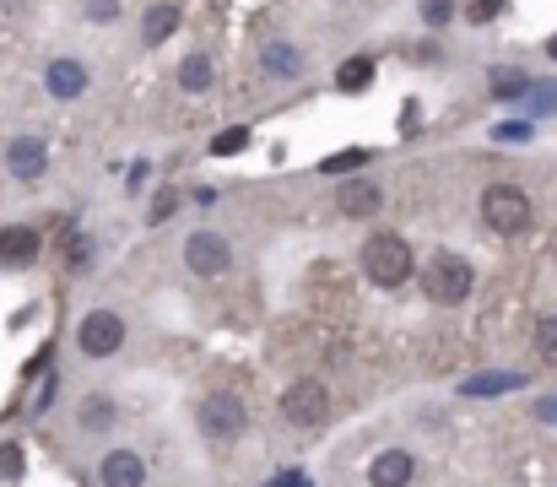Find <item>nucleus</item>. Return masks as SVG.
Returning a JSON list of instances; mask_svg holds the SVG:
<instances>
[{
  "label": "nucleus",
  "mask_w": 557,
  "mask_h": 487,
  "mask_svg": "<svg viewBox=\"0 0 557 487\" xmlns=\"http://www.w3.org/2000/svg\"><path fill=\"white\" fill-rule=\"evenodd\" d=\"M471 287H476L471 260L449 255V249H439V255H433L428 266H422V293H428L433 304H444V309L466 304V298H471Z\"/></svg>",
  "instance_id": "1"
},
{
  "label": "nucleus",
  "mask_w": 557,
  "mask_h": 487,
  "mask_svg": "<svg viewBox=\"0 0 557 487\" xmlns=\"http://www.w3.org/2000/svg\"><path fill=\"white\" fill-rule=\"evenodd\" d=\"M411 271L417 266H411V244L401 233H374V239L363 244V276L374 287H401Z\"/></svg>",
  "instance_id": "2"
},
{
  "label": "nucleus",
  "mask_w": 557,
  "mask_h": 487,
  "mask_svg": "<svg viewBox=\"0 0 557 487\" xmlns=\"http://www.w3.org/2000/svg\"><path fill=\"white\" fill-rule=\"evenodd\" d=\"M482 222L498 233V239H520L530 228V195L520 184H487L482 190Z\"/></svg>",
  "instance_id": "3"
},
{
  "label": "nucleus",
  "mask_w": 557,
  "mask_h": 487,
  "mask_svg": "<svg viewBox=\"0 0 557 487\" xmlns=\"http://www.w3.org/2000/svg\"><path fill=\"white\" fill-rule=\"evenodd\" d=\"M282 417L293 428H320L330 417V390L325 379H293V385L282 390Z\"/></svg>",
  "instance_id": "4"
},
{
  "label": "nucleus",
  "mask_w": 557,
  "mask_h": 487,
  "mask_svg": "<svg viewBox=\"0 0 557 487\" xmlns=\"http://www.w3.org/2000/svg\"><path fill=\"white\" fill-rule=\"evenodd\" d=\"M76 347H82L87 358H114V352L125 347V320H119L114 309L82 314V325H76Z\"/></svg>",
  "instance_id": "5"
},
{
  "label": "nucleus",
  "mask_w": 557,
  "mask_h": 487,
  "mask_svg": "<svg viewBox=\"0 0 557 487\" xmlns=\"http://www.w3.org/2000/svg\"><path fill=\"white\" fill-rule=\"evenodd\" d=\"M195 423H201L211 439H238V433L249 428V412H244V401H238L233 390H211V396L201 401V412H195Z\"/></svg>",
  "instance_id": "6"
},
{
  "label": "nucleus",
  "mask_w": 557,
  "mask_h": 487,
  "mask_svg": "<svg viewBox=\"0 0 557 487\" xmlns=\"http://www.w3.org/2000/svg\"><path fill=\"white\" fill-rule=\"evenodd\" d=\"M184 266H190L195 276H228V266H233V244L222 239V233H211V228H201V233H190L184 239Z\"/></svg>",
  "instance_id": "7"
},
{
  "label": "nucleus",
  "mask_w": 557,
  "mask_h": 487,
  "mask_svg": "<svg viewBox=\"0 0 557 487\" xmlns=\"http://www.w3.org/2000/svg\"><path fill=\"white\" fill-rule=\"evenodd\" d=\"M6 168H11V179H44V168H49V147L38 136H17V141H6Z\"/></svg>",
  "instance_id": "8"
},
{
  "label": "nucleus",
  "mask_w": 557,
  "mask_h": 487,
  "mask_svg": "<svg viewBox=\"0 0 557 487\" xmlns=\"http://www.w3.org/2000/svg\"><path fill=\"white\" fill-rule=\"evenodd\" d=\"M98 482L103 487H147V460L136 450H109L98 460Z\"/></svg>",
  "instance_id": "9"
},
{
  "label": "nucleus",
  "mask_w": 557,
  "mask_h": 487,
  "mask_svg": "<svg viewBox=\"0 0 557 487\" xmlns=\"http://www.w3.org/2000/svg\"><path fill=\"white\" fill-rule=\"evenodd\" d=\"M38 249H44V239H38L33 228H0V266H11V271H28L38 266Z\"/></svg>",
  "instance_id": "10"
},
{
  "label": "nucleus",
  "mask_w": 557,
  "mask_h": 487,
  "mask_svg": "<svg viewBox=\"0 0 557 487\" xmlns=\"http://www.w3.org/2000/svg\"><path fill=\"white\" fill-rule=\"evenodd\" d=\"M411 477H417L411 450H379L368 466V487H411Z\"/></svg>",
  "instance_id": "11"
},
{
  "label": "nucleus",
  "mask_w": 557,
  "mask_h": 487,
  "mask_svg": "<svg viewBox=\"0 0 557 487\" xmlns=\"http://www.w3.org/2000/svg\"><path fill=\"white\" fill-rule=\"evenodd\" d=\"M44 87H49V98H60V103L82 98V92H87V65L82 60H49Z\"/></svg>",
  "instance_id": "12"
},
{
  "label": "nucleus",
  "mask_w": 557,
  "mask_h": 487,
  "mask_svg": "<svg viewBox=\"0 0 557 487\" xmlns=\"http://www.w3.org/2000/svg\"><path fill=\"white\" fill-rule=\"evenodd\" d=\"M336 206H341L347 217H374L379 206H384V190H379L374 179H352V184H341Z\"/></svg>",
  "instance_id": "13"
},
{
  "label": "nucleus",
  "mask_w": 557,
  "mask_h": 487,
  "mask_svg": "<svg viewBox=\"0 0 557 487\" xmlns=\"http://www.w3.org/2000/svg\"><path fill=\"white\" fill-rule=\"evenodd\" d=\"M114 417H119V406H114L109 396H87L82 406H76V423H82L87 433H109Z\"/></svg>",
  "instance_id": "14"
},
{
  "label": "nucleus",
  "mask_w": 557,
  "mask_h": 487,
  "mask_svg": "<svg viewBox=\"0 0 557 487\" xmlns=\"http://www.w3.org/2000/svg\"><path fill=\"white\" fill-rule=\"evenodd\" d=\"M525 374H476L460 385V396H509V390H520Z\"/></svg>",
  "instance_id": "15"
},
{
  "label": "nucleus",
  "mask_w": 557,
  "mask_h": 487,
  "mask_svg": "<svg viewBox=\"0 0 557 487\" xmlns=\"http://www.w3.org/2000/svg\"><path fill=\"white\" fill-rule=\"evenodd\" d=\"M260 65H265L271 76H282V82H287V76L303 71V55H298L293 44H265V49H260Z\"/></svg>",
  "instance_id": "16"
},
{
  "label": "nucleus",
  "mask_w": 557,
  "mask_h": 487,
  "mask_svg": "<svg viewBox=\"0 0 557 487\" xmlns=\"http://www.w3.org/2000/svg\"><path fill=\"white\" fill-rule=\"evenodd\" d=\"M336 87H341V92H368V87H374V60H368V55L347 60V65L336 71Z\"/></svg>",
  "instance_id": "17"
},
{
  "label": "nucleus",
  "mask_w": 557,
  "mask_h": 487,
  "mask_svg": "<svg viewBox=\"0 0 557 487\" xmlns=\"http://www.w3.org/2000/svg\"><path fill=\"white\" fill-rule=\"evenodd\" d=\"M368 157H374L368 147H347V152H330L325 163H320V174H330V179H341V174H357V168H363Z\"/></svg>",
  "instance_id": "18"
},
{
  "label": "nucleus",
  "mask_w": 557,
  "mask_h": 487,
  "mask_svg": "<svg viewBox=\"0 0 557 487\" xmlns=\"http://www.w3.org/2000/svg\"><path fill=\"white\" fill-rule=\"evenodd\" d=\"M179 87L184 92H206L211 87V60L206 55H190V60H184L179 65Z\"/></svg>",
  "instance_id": "19"
},
{
  "label": "nucleus",
  "mask_w": 557,
  "mask_h": 487,
  "mask_svg": "<svg viewBox=\"0 0 557 487\" xmlns=\"http://www.w3.org/2000/svg\"><path fill=\"white\" fill-rule=\"evenodd\" d=\"M174 28H179V6H152L147 11V44H163Z\"/></svg>",
  "instance_id": "20"
},
{
  "label": "nucleus",
  "mask_w": 557,
  "mask_h": 487,
  "mask_svg": "<svg viewBox=\"0 0 557 487\" xmlns=\"http://www.w3.org/2000/svg\"><path fill=\"white\" fill-rule=\"evenodd\" d=\"M525 92H530V76H525V71H509V65H503V71L493 76V98H498V103L525 98Z\"/></svg>",
  "instance_id": "21"
},
{
  "label": "nucleus",
  "mask_w": 557,
  "mask_h": 487,
  "mask_svg": "<svg viewBox=\"0 0 557 487\" xmlns=\"http://www.w3.org/2000/svg\"><path fill=\"white\" fill-rule=\"evenodd\" d=\"M422 28H428V33H444L449 28V17H455V0H422Z\"/></svg>",
  "instance_id": "22"
},
{
  "label": "nucleus",
  "mask_w": 557,
  "mask_h": 487,
  "mask_svg": "<svg viewBox=\"0 0 557 487\" xmlns=\"http://www.w3.org/2000/svg\"><path fill=\"white\" fill-rule=\"evenodd\" d=\"M530 98V120H547V114H557V82H541L536 92H525Z\"/></svg>",
  "instance_id": "23"
},
{
  "label": "nucleus",
  "mask_w": 557,
  "mask_h": 487,
  "mask_svg": "<svg viewBox=\"0 0 557 487\" xmlns=\"http://www.w3.org/2000/svg\"><path fill=\"white\" fill-rule=\"evenodd\" d=\"M249 147V130L244 125H233V130H222V136H211V157H233V152H244Z\"/></svg>",
  "instance_id": "24"
},
{
  "label": "nucleus",
  "mask_w": 557,
  "mask_h": 487,
  "mask_svg": "<svg viewBox=\"0 0 557 487\" xmlns=\"http://www.w3.org/2000/svg\"><path fill=\"white\" fill-rule=\"evenodd\" d=\"M536 352H541V358H547V363L557 368V314H552V320H541V325H536Z\"/></svg>",
  "instance_id": "25"
},
{
  "label": "nucleus",
  "mask_w": 557,
  "mask_h": 487,
  "mask_svg": "<svg viewBox=\"0 0 557 487\" xmlns=\"http://www.w3.org/2000/svg\"><path fill=\"white\" fill-rule=\"evenodd\" d=\"M174 212H179V190H163V195L152 201V217H147V222H168Z\"/></svg>",
  "instance_id": "26"
},
{
  "label": "nucleus",
  "mask_w": 557,
  "mask_h": 487,
  "mask_svg": "<svg viewBox=\"0 0 557 487\" xmlns=\"http://www.w3.org/2000/svg\"><path fill=\"white\" fill-rule=\"evenodd\" d=\"M17 466H22V450H17V444H0V482L17 477Z\"/></svg>",
  "instance_id": "27"
},
{
  "label": "nucleus",
  "mask_w": 557,
  "mask_h": 487,
  "mask_svg": "<svg viewBox=\"0 0 557 487\" xmlns=\"http://www.w3.org/2000/svg\"><path fill=\"white\" fill-rule=\"evenodd\" d=\"M87 17L92 22H114L119 17V0H87Z\"/></svg>",
  "instance_id": "28"
},
{
  "label": "nucleus",
  "mask_w": 557,
  "mask_h": 487,
  "mask_svg": "<svg viewBox=\"0 0 557 487\" xmlns=\"http://www.w3.org/2000/svg\"><path fill=\"white\" fill-rule=\"evenodd\" d=\"M503 11V0H471V22H493Z\"/></svg>",
  "instance_id": "29"
},
{
  "label": "nucleus",
  "mask_w": 557,
  "mask_h": 487,
  "mask_svg": "<svg viewBox=\"0 0 557 487\" xmlns=\"http://www.w3.org/2000/svg\"><path fill=\"white\" fill-rule=\"evenodd\" d=\"M265 487H314V482L303 477V471H276V477L265 482Z\"/></svg>",
  "instance_id": "30"
},
{
  "label": "nucleus",
  "mask_w": 557,
  "mask_h": 487,
  "mask_svg": "<svg viewBox=\"0 0 557 487\" xmlns=\"http://www.w3.org/2000/svg\"><path fill=\"white\" fill-rule=\"evenodd\" d=\"M536 423H552L557 428V396H541L536 401Z\"/></svg>",
  "instance_id": "31"
},
{
  "label": "nucleus",
  "mask_w": 557,
  "mask_h": 487,
  "mask_svg": "<svg viewBox=\"0 0 557 487\" xmlns=\"http://www.w3.org/2000/svg\"><path fill=\"white\" fill-rule=\"evenodd\" d=\"M530 125H498V141H525Z\"/></svg>",
  "instance_id": "32"
},
{
  "label": "nucleus",
  "mask_w": 557,
  "mask_h": 487,
  "mask_svg": "<svg viewBox=\"0 0 557 487\" xmlns=\"http://www.w3.org/2000/svg\"><path fill=\"white\" fill-rule=\"evenodd\" d=\"M547 60H557V38H547Z\"/></svg>",
  "instance_id": "33"
}]
</instances>
